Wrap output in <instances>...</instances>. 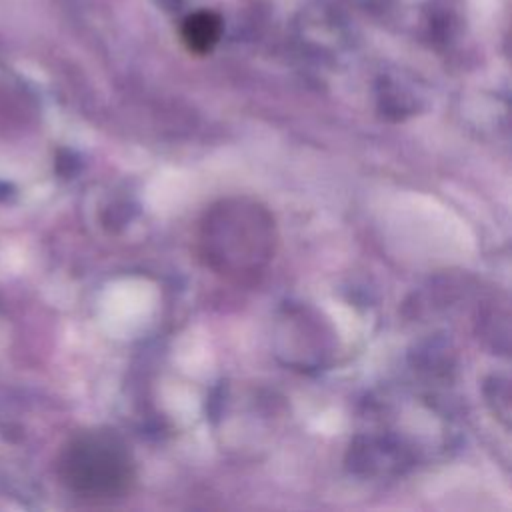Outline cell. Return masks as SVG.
<instances>
[{"instance_id":"cell-2","label":"cell","mask_w":512,"mask_h":512,"mask_svg":"<svg viewBox=\"0 0 512 512\" xmlns=\"http://www.w3.org/2000/svg\"><path fill=\"white\" fill-rule=\"evenodd\" d=\"M58 476L78 498L106 502L122 498L136 480L128 444L112 430H84L60 450Z\"/></svg>"},{"instance_id":"cell-1","label":"cell","mask_w":512,"mask_h":512,"mask_svg":"<svg viewBox=\"0 0 512 512\" xmlns=\"http://www.w3.org/2000/svg\"><path fill=\"white\" fill-rule=\"evenodd\" d=\"M276 224L266 206L252 198H224L198 224L202 262L228 278H252L274 258Z\"/></svg>"},{"instance_id":"cell-3","label":"cell","mask_w":512,"mask_h":512,"mask_svg":"<svg viewBox=\"0 0 512 512\" xmlns=\"http://www.w3.org/2000/svg\"><path fill=\"white\" fill-rule=\"evenodd\" d=\"M182 42L194 54H208L222 36V20L214 12H194L182 22Z\"/></svg>"}]
</instances>
